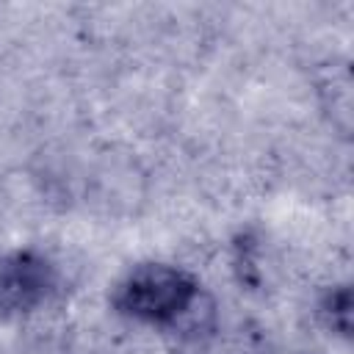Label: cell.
<instances>
[{
  "mask_svg": "<svg viewBox=\"0 0 354 354\" xmlns=\"http://www.w3.org/2000/svg\"><path fill=\"white\" fill-rule=\"evenodd\" d=\"M199 285L191 274L163 266V263H147L136 266L116 288L113 304L119 313L141 321L166 326L180 321L196 301Z\"/></svg>",
  "mask_w": 354,
  "mask_h": 354,
  "instance_id": "cell-1",
  "label": "cell"
},
{
  "mask_svg": "<svg viewBox=\"0 0 354 354\" xmlns=\"http://www.w3.org/2000/svg\"><path fill=\"white\" fill-rule=\"evenodd\" d=\"M55 274L47 257L36 252L0 254V315H17L39 307L53 290Z\"/></svg>",
  "mask_w": 354,
  "mask_h": 354,
  "instance_id": "cell-2",
  "label": "cell"
}]
</instances>
